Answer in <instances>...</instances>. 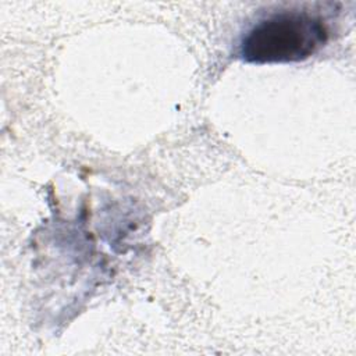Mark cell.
Segmentation results:
<instances>
[{
	"mask_svg": "<svg viewBox=\"0 0 356 356\" xmlns=\"http://www.w3.org/2000/svg\"><path fill=\"white\" fill-rule=\"evenodd\" d=\"M327 21L309 8H285L267 14L241 38L238 57L253 64L298 63L325 46Z\"/></svg>",
	"mask_w": 356,
	"mask_h": 356,
	"instance_id": "1",
	"label": "cell"
}]
</instances>
